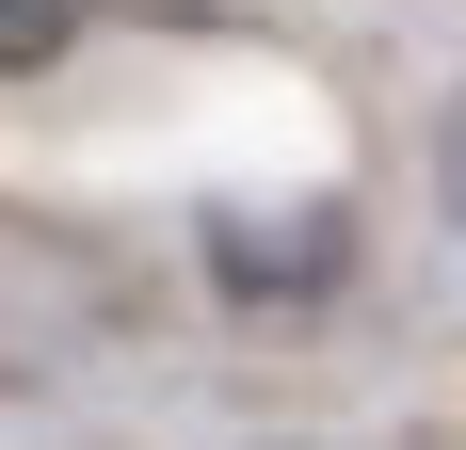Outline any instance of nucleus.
Wrapping results in <instances>:
<instances>
[{"mask_svg": "<svg viewBox=\"0 0 466 450\" xmlns=\"http://www.w3.org/2000/svg\"><path fill=\"white\" fill-rule=\"evenodd\" d=\"M434 210H451V225H466V81H451V97H434Z\"/></svg>", "mask_w": 466, "mask_h": 450, "instance_id": "2", "label": "nucleus"}, {"mask_svg": "<svg viewBox=\"0 0 466 450\" xmlns=\"http://www.w3.org/2000/svg\"><path fill=\"white\" fill-rule=\"evenodd\" d=\"M209 273H226V290H322L338 273V210H241V225H209Z\"/></svg>", "mask_w": 466, "mask_h": 450, "instance_id": "1", "label": "nucleus"}, {"mask_svg": "<svg viewBox=\"0 0 466 450\" xmlns=\"http://www.w3.org/2000/svg\"><path fill=\"white\" fill-rule=\"evenodd\" d=\"M33 16H65V0H33Z\"/></svg>", "mask_w": 466, "mask_h": 450, "instance_id": "3", "label": "nucleus"}]
</instances>
